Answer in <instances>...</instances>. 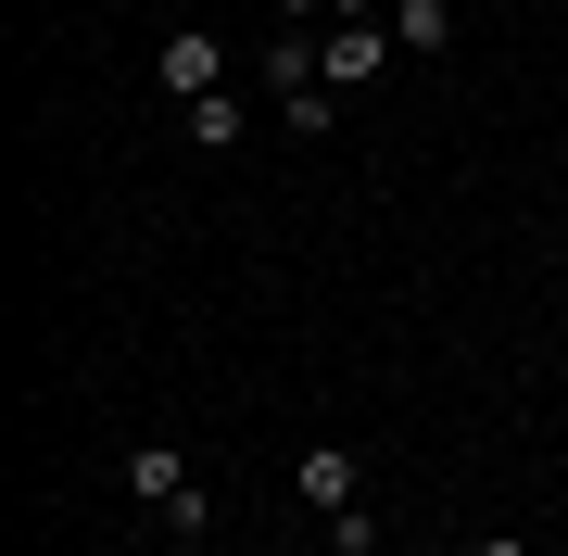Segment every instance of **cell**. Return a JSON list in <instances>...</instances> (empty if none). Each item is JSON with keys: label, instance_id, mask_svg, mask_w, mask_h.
<instances>
[{"label": "cell", "instance_id": "obj_1", "mask_svg": "<svg viewBox=\"0 0 568 556\" xmlns=\"http://www.w3.org/2000/svg\"><path fill=\"white\" fill-rule=\"evenodd\" d=\"M126 494H140L178 544H203V532H215V506H203V481H190V455H178V443H140V455H126Z\"/></svg>", "mask_w": 568, "mask_h": 556}, {"label": "cell", "instance_id": "obj_2", "mask_svg": "<svg viewBox=\"0 0 568 556\" xmlns=\"http://www.w3.org/2000/svg\"><path fill=\"white\" fill-rule=\"evenodd\" d=\"M291 494H304L316 518H342V506H366V468H354V455H342V443H316V455H304V468H291Z\"/></svg>", "mask_w": 568, "mask_h": 556}, {"label": "cell", "instance_id": "obj_3", "mask_svg": "<svg viewBox=\"0 0 568 556\" xmlns=\"http://www.w3.org/2000/svg\"><path fill=\"white\" fill-rule=\"evenodd\" d=\"M164 89H178V102H215V89H227V51L203 39V26H178V39H164Z\"/></svg>", "mask_w": 568, "mask_h": 556}, {"label": "cell", "instance_id": "obj_4", "mask_svg": "<svg viewBox=\"0 0 568 556\" xmlns=\"http://www.w3.org/2000/svg\"><path fill=\"white\" fill-rule=\"evenodd\" d=\"M392 51H455V0H392Z\"/></svg>", "mask_w": 568, "mask_h": 556}, {"label": "cell", "instance_id": "obj_5", "mask_svg": "<svg viewBox=\"0 0 568 556\" xmlns=\"http://www.w3.org/2000/svg\"><path fill=\"white\" fill-rule=\"evenodd\" d=\"M392 63V26H342V39H328V89H366Z\"/></svg>", "mask_w": 568, "mask_h": 556}, {"label": "cell", "instance_id": "obj_6", "mask_svg": "<svg viewBox=\"0 0 568 556\" xmlns=\"http://www.w3.org/2000/svg\"><path fill=\"white\" fill-rule=\"evenodd\" d=\"M190 140H203V152H241V102H227V89H215V102H190Z\"/></svg>", "mask_w": 568, "mask_h": 556}, {"label": "cell", "instance_id": "obj_7", "mask_svg": "<svg viewBox=\"0 0 568 556\" xmlns=\"http://www.w3.org/2000/svg\"><path fill=\"white\" fill-rule=\"evenodd\" d=\"M278 114H291V140H328V114H342V89H291Z\"/></svg>", "mask_w": 568, "mask_h": 556}, {"label": "cell", "instance_id": "obj_8", "mask_svg": "<svg viewBox=\"0 0 568 556\" xmlns=\"http://www.w3.org/2000/svg\"><path fill=\"white\" fill-rule=\"evenodd\" d=\"M328 556H379V518H366V506H342V518H328Z\"/></svg>", "mask_w": 568, "mask_h": 556}, {"label": "cell", "instance_id": "obj_9", "mask_svg": "<svg viewBox=\"0 0 568 556\" xmlns=\"http://www.w3.org/2000/svg\"><path fill=\"white\" fill-rule=\"evenodd\" d=\"M265 13H278V26H316V13H328V0H265Z\"/></svg>", "mask_w": 568, "mask_h": 556}, {"label": "cell", "instance_id": "obj_10", "mask_svg": "<svg viewBox=\"0 0 568 556\" xmlns=\"http://www.w3.org/2000/svg\"><path fill=\"white\" fill-rule=\"evenodd\" d=\"M467 556H530V544H518V532H480V544H467Z\"/></svg>", "mask_w": 568, "mask_h": 556}, {"label": "cell", "instance_id": "obj_11", "mask_svg": "<svg viewBox=\"0 0 568 556\" xmlns=\"http://www.w3.org/2000/svg\"><path fill=\"white\" fill-rule=\"evenodd\" d=\"M328 13H342V26H379V0H328Z\"/></svg>", "mask_w": 568, "mask_h": 556}]
</instances>
